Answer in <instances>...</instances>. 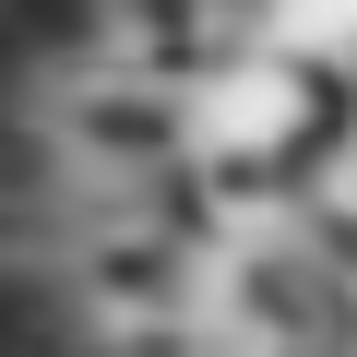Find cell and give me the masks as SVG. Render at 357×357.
I'll list each match as a JSON object with an SVG mask.
<instances>
[{"instance_id":"6da1fadb","label":"cell","mask_w":357,"mask_h":357,"mask_svg":"<svg viewBox=\"0 0 357 357\" xmlns=\"http://www.w3.org/2000/svg\"><path fill=\"white\" fill-rule=\"evenodd\" d=\"M0 357H60V310L13 274H0Z\"/></svg>"}]
</instances>
